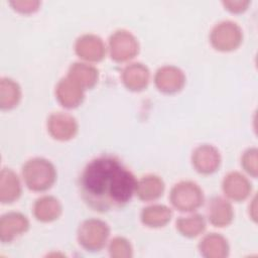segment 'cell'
Segmentation results:
<instances>
[{
	"mask_svg": "<svg viewBox=\"0 0 258 258\" xmlns=\"http://www.w3.org/2000/svg\"><path fill=\"white\" fill-rule=\"evenodd\" d=\"M29 228L28 219L21 213L10 212L0 219V239L3 243H10L24 234Z\"/></svg>",
	"mask_w": 258,
	"mask_h": 258,
	"instance_id": "30bf717a",
	"label": "cell"
},
{
	"mask_svg": "<svg viewBox=\"0 0 258 258\" xmlns=\"http://www.w3.org/2000/svg\"><path fill=\"white\" fill-rule=\"evenodd\" d=\"M163 180L155 174H147L142 176L136 182L135 194L144 202H151L159 199L164 191Z\"/></svg>",
	"mask_w": 258,
	"mask_h": 258,
	"instance_id": "e0dca14e",
	"label": "cell"
},
{
	"mask_svg": "<svg viewBox=\"0 0 258 258\" xmlns=\"http://www.w3.org/2000/svg\"><path fill=\"white\" fill-rule=\"evenodd\" d=\"M207 214L210 223L219 228L230 225L234 218V211L231 203L222 197L211 199L208 204Z\"/></svg>",
	"mask_w": 258,
	"mask_h": 258,
	"instance_id": "5bb4252c",
	"label": "cell"
},
{
	"mask_svg": "<svg viewBox=\"0 0 258 258\" xmlns=\"http://www.w3.org/2000/svg\"><path fill=\"white\" fill-rule=\"evenodd\" d=\"M121 78L128 90L139 92L147 87L150 80V72L143 63L133 62L124 68Z\"/></svg>",
	"mask_w": 258,
	"mask_h": 258,
	"instance_id": "9a60e30c",
	"label": "cell"
},
{
	"mask_svg": "<svg viewBox=\"0 0 258 258\" xmlns=\"http://www.w3.org/2000/svg\"><path fill=\"white\" fill-rule=\"evenodd\" d=\"M242 29L233 21L226 20L218 23L211 31L210 41L219 51L235 50L242 42Z\"/></svg>",
	"mask_w": 258,
	"mask_h": 258,
	"instance_id": "5b68a950",
	"label": "cell"
},
{
	"mask_svg": "<svg viewBox=\"0 0 258 258\" xmlns=\"http://www.w3.org/2000/svg\"><path fill=\"white\" fill-rule=\"evenodd\" d=\"M76 53L87 61H100L106 54V46L102 38L95 34H84L75 43Z\"/></svg>",
	"mask_w": 258,
	"mask_h": 258,
	"instance_id": "8fae6325",
	"label": "cell"
},
{
	"mask_svg": "<svg viewBox=\"0 0 258 258\" xmlns=\"http://www.w3.org/2000/svg\"><path fill=\"white\" fill-rule=\"evenodd\" d=\"M109 254L113 258H130L133 256V248L124 237H115L110 241Z\"/></svg>",
	"mask_w": 258,
	"mask_h": 258,
	"instance_id": "cb8c5ba5",
	"label": "cell"
},
{
	"mask_svg": "<svg viewBox=\"0 0 258 258\" xmlns=\"http://www.w3.org/2000/svg\"><path fill=\"white\" fill-rule=\"evenodd\" d=\"M191 162L198 172L211 174L219 168L221 164V154L215 146L203 144L194 150Z\"/></svg>",
	"mask_w": 258,
	"mask_h": 258,
	"instance_id": "9c48e42d",
	"label": "cell"
},
{
	"mask_svg": "<svg viewBox=\"0 0 258 258\" xmlns=\"http://www.w3.org/2000/svg\"><path fill=\"white\" fill-rule=\"evenodd\" d=\"M22 177L30 190L45 191L54 183L56 171L49 160L34 157L27 160L23 165Z\"/></svg>",
	"mask_w": 258,
	"mask_h": 258,
	"instance_id": "7a4b0ae2",
	"label": "cell"
},
{
	"mask_svg": "<svg viewBox=\"0 0 258 258\" xmlns=\"http://www.w3.org/2000/svg\"><path fill=\"white\" fill-rule=\"evenodd\" d=\"M55 96L62 107L73 109L83 103L85 90L67 76L57 83L55 87Z\"/></svg>",
	"mask_w": 258,
	"mask_h": 258,
	"instance_id": "7c38bea8",
	"label": "cell"
},
{
	"mask_svg": "<svg viewBox=\"0 0 258 258\" xmlns=\"http://www.w3.org/2000/svg\"><path fill=\"white\" fill-rule=\"evenodd\" d=\"M141 222L149 228L164 227L171 219V210L164 205H151L141 212Z\"/></svg>",
	"mask_w": 258,
	"mask_h": 258,
	"instance_id": "44dd1931",
	"label": "cell"
},
{
	"mask_svg": "<svg viewBox=\"0 0 258 258\" xmlns=\"http://www.w3.org/2000/svg\"><path fill=\"white\" fill-rule=\"evenodd\" d=\"M222 187L224 194L235 202L246 200L251 192V182L238 171H231L225 175Z\"/></svg>",
	"mask_w": 258,
	"mask_h": 258,
	"instance_id": "4fadbf2b",
	"label": "cell"
},
{
	"mask_svg": "<svg viewBox=\"0 0 258 258\" xmlns=\"http://www.w3.org/2000/svg\"><path fill=\"white\" fill-rule=\"evenodd\" d=\"M21 100L19 85L10 78H2L0 81V107L2 110L15 108Z\"/></svg>",
	"mask_w": 258,
	"mask_h": 258,
	"instance_id": "7402d4cb",
	"label": "cell"
},
{
	"mask_svg": "<svg viewBox=\"0 0 258 258\" xmlns=\"http://www.w3.org/2000/svg\"><path fill=\"white\" fill-rule=\"evenodd\" d=\"M171 205L180 212H194L204 204L202 188L194 181L182 180L175 183L169 194Z\"/></svg>",
	"mask_w": 258,
	"mask_h": 258,
	"instance_id": "277c9868",
	"label": "cell"
},
{
	"mask_svg": "<svg viewBox=\"0 0 258 258\" xmlns=\"http://www.w3.org/2000/svg\"><path fill=\"white\" fill-rule=\"evenodd\" d=\"M68 77L86 91L88 89H92L97 84L99 79V72L92 64L85 62H75L70 67Z\"/></svg>",
	"mask_w": 258,
	"mask_h": 258,
	"instance_id": "ffe728a7",
	"label": "cell"
},
{
	"mask_svg": "<svg viewBox=\"0 0 258 258\" xmlns=\"http://www.w3.org/2000/svg\"><path fill=\"white\" fill-rule=\"evenodd\" d=\"M10 5L20 13H32L35 12L39 5V1H29V0H21V1H11Z\"/></svg>",
	"mask_w": 258,
	"mask_h": 258,
	"instance_id": "484cf974",
	"label": "cell"
},
{
	"mask_svg": "<svg viewBox=\"0 0 258 258\" xmlns=\"http://www.w3.org/2000/svg\"><path fill=\"white\" fill-rule=\"evenodd\" d=\"M176 229L184 237L195 238L206 229V220L200 214L180 217L176 220Z\"/></svg>",
	"mask_w": 258,
	"mask_h": 258,
	"instance_id": "603a6c76",
	"label": "cell"
},
{
	"mask_svg": "<svg viewBox=\"0 0 258 258\" xmlns=\"http://www.w3.org/2000/svg\"><path fill=\"white\" fill-rule=\"evenodd\" d=\"M109 49L112 59L124 62L136 56L139 51V43L130 31L120 29L110 36Z\"/></svg>",
	"mask_w": 258,
	"mask_h": 258,
	"instance_id": "8992f818",
	"label": "cell"
},
{
	"mask_svg": "<svg viewBox=\"0 0 258 258\" xmlns=\"http://www.w3.org/2000/svg\"><path fill=\"white\" fill-rule=\"evenodd\" d=\"M62 212L60 202L52 196H43L37 199L33 205V215L36 220L49 223L59 218Z\"/></svg>",
	"mask_w": 258,
	"mask_h": 258,
	"instance_id": "2e32d148",
	"label": "cell"
},
{
	"mask_svg": "<svg viewBox=\"0 0 258 258\" xmlns=\"http://www.w3.org/2000/svg\"><path fill=\"white\" fill-rule=\"evenodd\" d=\"M223 4L227 10H229L233 13H241L247 9L250 2L249 1H241V0H239V1H224Z\"/></svg>",
	"mask_w": 258,
	"mask_h": 258,
	"instance_id": "4316f807",
	"label": "cell"
},
{
	"mask_svg": "<svg viewBox=\"0 0 258 258\" xmlns=\"http://www.w3.org/2000/svg\"><path fill=\"white\" fill-rule=\"evenodd\" d=\"M78 122L70 114L56 112L47 119V130L56 140L67 141L74 138L78 132Z\"/></svg>",
	"mask_w": 258,
	"mask_h": 258,
	"instance_id": "52a82bcc",
	"label": "cell"
},
{
	"mask_svg": "<svg viewBox=\"0 0 258 258\" xmlns=\"http://www.w3.org/2000/svg\"><path fill=\"white\" fill-rule=\"evenodd\" d=\"M154 83L160 92L173 94L183 88L185 84V76L177 67L164 66L156 71Z\"/></svg>",
	"mask_w": 258,
	"mask_h": 258,
	"instance_id": "ba28073f",
	"label": "cell"
},
{
	"mask_svg": "<svg viewBox=\"0 0 258 258\" xmlns=\"http://www.w3.org/2000/svg\"><path fill=\"white\" fill-rule=\"evenodd\" d=\"M21 183L17 174L10 168H3L0 173V202L10 204L19 199Z\"/></svg>",
	"mask_w": 258,
	"mask_h": 258,
	"instance_id": "ac0fdd59",
	"label": "cell"
},
{
	"mask_svg": "<svg viewBox=\"0 0 258 258\" xmlns=\"http://www.w3.org/2000/svg\"><path fill=\"white\" fill-rule=\"evenodd\" d=\"M257 149L256 148H249L247 149L241 159V164L245 171H247L253 177L257 176Z\"/></svg>",
	"mask_w": 258,
	"mask_h": 258,
	"instance_id": "d4e9b609",
	"label": "cell"
},
{
	"mask_svg": "<svg viewBox=\"0 0 258 258\" xmlns=\"http://www.w3.org/2000/svg\"><path fill=\"white\" fill-rule=\"evenodd\" d=\"M134 174L116 156L102 155L84 167L79 188L83 201L97 212H110L127 205L135 194Z\"/></svg>",
	"mask_w": 258,
	"mask_h": 258,
	"instance_id": "6da1fadb",
	"label": "cell"
},
{
	"mask_svg": "<svg viewBox=\"0 0 258 258\" xmlns=\"http://www.w3.org/2000/svg\"><path fill=\"white\" fill-rule=\"evenodd\" d=\"M110 235L107 223L99 219L85 220L78 229L79 244L87 251L97 252L104 248Z\"/></svg>",
	"mask_w": 258,
	"mask_h": 258,
	"instance_id": "3957f363",
	"label": "cell"
},
{
	"mask_svg": "<svg viewBox=\"0 0 258 258\" xmlns=\"http://www.w3.org/2000/svg\"><path fill=\"white\" fill-rule=\"evenodd\" d=\"M199 250L207 258H224L228 256L230 248L225 237L217 233H211L201 240Z\"/></svg>",
	"mask_w": 258,
	"mask_h": 258,
	"instance_id": "d6986e66",
	"label": "cell"
}]
</instances>
